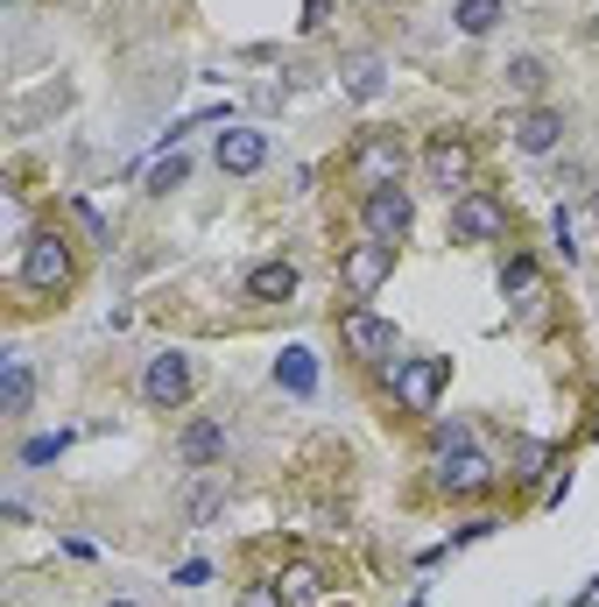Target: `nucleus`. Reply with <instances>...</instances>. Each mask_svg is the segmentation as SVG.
Wrapping results in <instances>:
<instances>
[{"mask_svg":"<svg viewBox=\"0 0 599 607\" xmlns=\"http://www.w3.org/2000/svg\"><path fill=\"white\" fill-rule=\"evenodd\" d=\"M494 529H500V516H473V523L452 529V544H479V537H494Z\"/></svg>","mask_w":599,"mask_h":607,"instance_id":"obj_26","label":"nucleus"},{"mask_svg":"<svg viewBox=\"0 0 599 607\" xmlns=\"http://www.w3.org/2000/svg\"><path fill=\"white\" fill-rule=\"evenodd\" d=\"M276 389H289V395H318V353H311V347H282V360H276Z\"/></svg>","mask_w":599,"mask_h":607,"instance_id":"obj_17","label":"nucleus"},{"mask_svg":"<svg viewBox=\"0 0 599 607\" xmlns=\"http://www.w3.org/2000/svg\"><path fill=\"white\" fill-rule=\"evenodd\" d=\"M423 169H431V184L444 198H466V184H473V148L458 142V135H437L431 148H423Z\"/></svg>","mask_w":599,"mask_h":607,"instance_id":"obj_9","label":"nucleus"},{"mask_svg":"<svg viewBox=\"0 0 599 607\" xmlns=\"http://www.w3.org/2000/svg\"><path fill=\"white\" fill-rule=\"evenodd\" d=\"M500 297H521V311H536V261L529 255L500 261Z\"/></svg>","mask_w":599,"mask_h":607,"instance_id":"obj_19","label":"nucleus"},{"mask_svg":"<svg viewBox=\"0 0 599 607\" xmlns=\"http://www.w3.org/2000/svg\"><path fill=\"white\" fill-rule=\"evenodd\" d=\"M500 481L487 452H473V445H452V452H437V487L444 495H487V487Z\"/></svg>","mask_w":599,"mask_h":607,"instance_id":"obj_8","label":"nucleus"},{"mask_svg":"<svg viewBox=\"0 0 599 607\" xmlns=\"http://www.w3.org/2000/svg\"><path fill=\"white\" fill-rule=\"evenodd\" d=\"M190 382H198V374H190V353H156L142 368V403L148 410H184L190 403Z\"/></svg>","mask_w":599,"mask_h":607,"instance_id":"obj_5","label":"nucleus"},{"mask_svg":"<svg viewBox=\"0 0 599 607\" xmlns=\"http://www.w3.org/2000/svg\"><path fill=\"white\" fill-rule=\"evenodd\" d=\"M106 607H134V600H106Z\"/></svg>","mask_w":599,"mask_h":607,"instance_id":"obj_33","label":"nucleus"},{"mask_svg":"<svg viewBox=\"0 0 599 607\" xmlns=\"http://www.w3.org/2000/svg\"><path fill=\"white\" fill-rule=\"evenodd\" d=\"M177 460L190 473H211V466H226V424L219 416H198V424H184V439H177Z\"/></svg>","mask_w":599,"mask_h":607,"instance_id":"obj_13","label":"nucleus"},{"mask_svg":"<svg viewBox=\"0 0 599 607\" xmlns=\"http://www.w3.org/2000/svg\"><path fill=\"white\" fill-rule=\"evenodd\" d=\"M184 177H190V163L177 156V148H169V156H163L156 169H148V192H177V184H184Z\"/></svg>","mask_w":599,"mask_h":607,"instance_id":"obj_25","label":"nucleus"},{"mask_svg":"<svg viewBox=\"0 0 599 607\" xmlns=\"http://www.w3.org/2000/svg\"><path fill=\"white\" fill-rule=\"evenodd\" d=\"M508 234V205H500L494 192H466L452 198V240L458 248H487V240Z\"/></svg>","mask_w":599,"mask_h":607,"instance_id":"obj_2","label":"nucleus"},{"mask_svg":"<svg viewBox=\"0 0 599 607\" xmlns=\"http://www.w3.org/2000/svg\"><path fill=\"white\" fill-rule=\"evenodd\" d=\"M71 219L85 226V240H92V248H113V226H106V213H100L92 198H71Z\"/></svg>","mask_w":599,"mask_h":607,"instance_id":"obj_22","label":"nucleus"},{"mask_svg":"<svg viewBox=\"0 0 599 607\" xmlns=\"http://www.w3.org/2000/svg\"><path fill=\"white\" fill-rule=\"evenodd\" d=\"M219 502H226V487L219 481H198V487H190V502H184V516L190 523H211V516H219Z\"/></svg>","mask_w":599,"mask_h":607,"instance_id":"obj_23","label":"nucleus"},{"mask_svg":"<svg viewBox=\"0 0 599 607\" xmlns=\"http://www.w3.org/2000/svg\"><path fill=\"white\" fill-rule=\"evenodd\" d=\"M508 85L515 92H544L550 85V64H544V56H508Z\"/></svg>","mask_w":599,"mask_h":607,"instance_id":"obj_21","label":"nucleus"},{"mask_svg":"<svg viewBox=\"0 0 599 607\" xmlns=\"http://www.w3.org/2000/svg\"><path fill=\"white\" fill-rule=\"evenodd\" d=\"M324 14H332V0H303V22L297 29H324Z\"/></svg>","mask_w":599,"mask_h":607,"instance_id":"obj_29","label":"nucleus"},{"mask_svg":"<svg viewBox=\"0 0 599 607\" xmlns=\"http://www.w3.org/2000/svg\"><path fill=\"white\" fill-rule=\"evenodd\" d=\"M339 276H345V290H353V297H374L381 282L395 276V240H374V234H366L360 248H345Z\"/></svg>","mask_w":599,"mask_h":607,"instance_id":"obj_6","label":"nucleus"},{"mask_svg":"<svg viewBox=\"0 0 599 607\" xmlns=\"http://www.w3.org/2000/svg\"><path fill=\"white\" fill-rule=\"evenodd\" d=\"M550 234H557V248H565V261H578V240H571V213H565V205L550 213Z\"/></svg>","mask_w":599,"mask_h":607,"instance_id":"obj_28","label":"nucleus"},{"mask_svg":"<svg viewBox=\"0 0 599 607\" xmlns=\"http://www.w3.org/2000/svg\"><path fill=\"white\" fill-rule=\"evenodd\" d=\"M402 163H410V148H402V135H366L353 148V177L374 192V184H402Z\"/></svg>","mask_w":599,"mask_h":607,"instance_id":"obj_10","label":"nucleus"},{"mask_svg":"<svg viewBox=\"0 0 599 607\" xmlns=\"http://www.w3.org/2000/svg\"><path fill=\"white\" fill-rule=\"evenodd\" d=\"M381 374H389V389H395L402 403H410V410L423 416V410L437 403V389H444V374H452V360H444V353H423V360H389Z\"/></svg>","mask_w":599,"mask_h":607,"instance_id":"obj_4","label":"nucleus"},{"mask_svg":"<svg viewBox=\"0 0 599 607\" xmlns=\"http://www.w3.org/2000/svg\"><path fill=\"white\" fill-rule=\"evenodd\" d=\"M56 452H71V431H43V439L22 445V466H50Z\"/></svg>","mask_w":599,"mask_h":607,"instance_id":"obj_24","label":"nucleus"},{"mask_svg":"<svg viewBox=\"0 0 599 607\" xmlns=\"http://www.w3.org/2000/svg\"><path fill=\"white\" fill-rule=\"evenodd\" d=\"M247 297L255 304H289L297 297V261H255V269H247Z\"/></svg>","mask_w":599,"mask_h":607,"instance_id":"obj_15","label":"nucleus"},{"mask_svg":"<svg viewBox=\"0 0 599 607\" xmlns=\"http://www.w3.org/2000/svg\"><path fill=\"white\" fill-rule=\"evenodd\" d=\"M592 35H599V14H592Z\"/></svg>","mask_w":599,"mask_h":607,"instance_id":"obj_34","label":"nucleus"},{"mask_svg":"<svg viewBox=\"0 0 599 607\" xmlns=\"http://www.w3.org/2000/svg\"><path fill=\"white\" fill-rule=\"evenodd\" d=\"M508 142L521 148V156H550V148L565 142V113H557V106H521V113H508Z\"/></svg>","mask_w":599,"mask_h":607,"instance_id":"obj_11","label":"nucleus"},{"mask_svg":"<svg viewBox=\"0 0 599 607\" xmlns=\"http://www.w3.org/2000/svg\"><path fill=\"white\" fill-rule=\"evenodd\" d=\"M276 600L282 607H311L318 600V573H311V565H289V573L276 579Z\"/></svg>","mask_w":599,"mask_h":607,"instance_id":"obj_20","label":"nucleus"},{"mask_svg":"<svg viewBox=\"0 0 599 607\" xmlns=\"http://www.w3.org/2000/svg\"><path fill=\"white\" fill-rule=\"evenodd\" d=\"M360 219H366V234L374 240H410V226H416V198L402 192V184H374V192L360 198Z\"/></svg>","mask_w":599,"mask_h":607,"instance_id":"obj_3","label":"nucleus"},{"mask_svg":"<svg viewBox=\"0 0 599 607\" xmlns=\"http://www.w3.org/2000/svg\"><path fill=\"white\" fill-rule=\"evenodd\" d=\"M339 85L353 92V100H381V85H389V64H381L374 50H353V56H339Z\"/></svg>","mask_w":599,"mask_h":607,"instance_id":"obj_14","label":"nucleus"},{"mask_svg":"<svg viewBox=\"0 0 599 607\" xmlns=\"http://www.w3.org/2000/svg\"><path fill=\"white\" fill-rule=\"evenodd\" d=\"M22 290H35V297H56L71 282V240L56 234V226H35V234L22 240Z\"/></svg>","mask_w":599,"mask_h":607,"instance_id":"obj_1","label":"nucleus"},{"mask_svg":"<svg viewBox=\"0 0 599 607\" xmlns=\"http://www.w3.org/2000/svg\"><path fill=\"white\" fill-rule=\"evenodd\" d=\"M592 213H599V177H592Z\"/></svg>","mask_w":599,"mask_h":607,"instance_id":"obj_31","label":"nucleus"},{"mask_svg":"<svg viewBox=\"0 0 599 607\" xmlns=\"http://www.w3.org/2000/svg\"><path fill=\"white\" fill-rule=\"evenodd\" d=\"M29 403H35V374L22 353H8L0 360V416H29Z\"/></svg>","mask_w":599,"mask_h":607,"instance_id":"obj_16","label":"nucleus"},{"mask_svg":"<svg viewBox=\"0 0 599 607\" xmlns=\"http://www.w3.org/2000/svg\"><path fill=\"white\" fill-rule=\"evenodd\" d=\"M211 163H219L226 177H255V169L268 163V135L261 127H226V135L211 142Z\"/></svg>","mask_w":599,"mask_h":607,"instance_id":"obj_12","label":"nucleus"},{"mask_svg":"<svg viewBox=\"0 0 599 607\" xmlns=\"http://www.w3.org/2000/svg\"><path fill=\"white\" fill-rule=\"evenodd\" d=\"M500 14H508V0H458V35H494L500 29Z\"/></svg>","mask_w":599,"mask_h":607,"instance_id":"obj_18","label":"nucleus"},{"mask_svg":"<svg viewBox=\"0 0 599 607\" xmlns=\"http://www.w3.org/2000/svg\"><path fill=\"white\" fill-rule=\"evenodd\" d=\"M431 439H437V452H452V445H473V431L458 424V416H444V424L431 431Z\"/></svg>","mask_w":599,"mask_h":607,"instance_id":"obj_27","label":"nucleus"},{"mask_svg":"<svg viewBox=\"0 0 599 607\" xmlns=\"http://www.w3.org/2000/svg\"><path fill=\"white\" fill-rule=\"evenodd\" d=\"M240 607H282V600H276V586H255V594H247Z\"/></svg>","mask_w":599,"mask_h":607,"instance_id":"obj_30","label":"nucleus"},{"mask_svg":"<svg viewBox=\"0 0 599 607\" xmlns=\"http://www.w3.org/2000/svg\"><path fill=\"white\" fill-rule=\"evenodd\" d=\"M339 339H345V353H353V360H374V368H389V360H395V326L381 311H345L339 318Z\"/></svg>","mask_w":599,"mask_h":607,"instance_id":"obj_7","label":"nucleus"},{"mask_svg":"<svg viewBox=\"0 0 599 607\" xmlns=\"http://www.w3.org/2000/svg\"><path fill=\"white\" fill-rule=\"evenodd\" d=\"M586 607H599V586H592V594H586Z\"/></svg>","mask_w":599,"mask_h":607,"instance_id":"obj_32","label":"nucleus"}]
</instances>
